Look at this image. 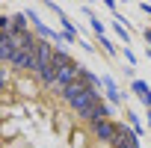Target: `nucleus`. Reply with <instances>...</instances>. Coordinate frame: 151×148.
Segmentation results:
<instances>
[{
    "label": "nucleus",
    "instance_id": "9d476101",
    "mask_svg": "<svg viewBox=\"0 0 151 148\" xmlns=\"http://www.w3.org/2000/svg\"><path fill=\"white\" fill-rule=\"evenodd\" d=\"M3 42H6V33H3V30H0V45H3Z\"/></svg>",
    "mask_w": 151,
    "mask_h": 148
},
{
    "label": "nucleus",
    "instance_id": "0eeeda50",
    "mask_svg": "<svg viewBox=\"0 0 151 148\" xmlns=\"http://www.w3.org/2000/svg\"><path fill=\"white\" fill-rule=\"evenodd\" d=\"M12 65H15V68H36V56H33V50H21V53H15Z\"/></svg>",
    "mask_w": 151,
    "mask_h": 148
},
{
    "label": "nucleus",
    "instance_id": "1a4fd4ad",
    "mask_svg": "<svg viewBox=\"0 0 151 148\" xmlns=\"http://www.w3.org/2000/svg\"><path fill=\"white\" fill-rule=\"evenodd\" d=\"M6 86V74H0V89H3Z\"/></svg>",
    "mask_w": 151,
    "mask_h": 148
},
{
    "label": "nucleus",
    "instance_id": "423d86ee",
    "mask_svg": "<svg viewBox=\"0 0 151 148\" xmlns=\"http://www.w3.org/2000/svg\"><path fill=\"white\" fill-rule=\"evenodd\" d=\"M9 42H12V47H15L18 53H21V50H33V47H36V42L30 39V33H27V30L12 33V36H9Z\"/></svg>",
    "mask_w": 151,
    "mask_h": 148
},
{
    "label": "nucleus",
    "instance_id": "7ed1b4c3",
    "mask_svg": "<svg viewBox=\"0 0 151 148\" xmlns=\"http://www.w3.org/2000/svg\"><path fill=\"white\" fill-rule=\"evenodd\" d=\"M95 101H101V95H98V89L92 86V89H86V92H83V95H80L77 101H74L71 107H74V113H77V116H83V113H86V110H89V107H92Z\"/></svg>",
    "mask_w": 151,
    "mask_h": 148
},
{
    "label": "nucleus",
    "instance_id": "20e7f679",
    "mask_svg": "<svg viewBox=\"0 0 151 148\" xmlns=\"http://www.w3.org/2000/svg\"><path fill=\"white\" fill-rule=\"evenodd\" d=\"M33 56H36V65H50V62H53V47H50V42H36Z\"/></svg>",
    "mask_w": 151,
    "mask_h": 148
},
{
    "label": "nucleus",
    "instance_id": "39448f33",
    "mask_svg": "<svg viewBox=\"0 0 151 148\" xmlns=\"http://www.w3.org/2000/svg\"><path fill=\"white\" fill-rule=\"evenodd\" d=\"M116 127H119V124H113L110 119H104V121H95V124H92L95 136H98V139H104V142H113V136H116Z\"/></svg>",
    "mask_w": 151,
    "mask_h": 148
},
{
    "label": "nucleus",
    "instance_id": "9b49d317",
    "mask_svg": "<svg viewBox=\"0 0 151 148\" xmlns=\"http://www.w3.org/2000/svg\"><path fill=\"white\" fill-rule=\"evenodd\" d=\"M145 39H148V42H151V30H145Z\"/></svg>",
    "mask_w": 151,
    "mask_h": 148
},
{
    "label": "nucleus",
    "instance_id": "f257e3e1",
    "mask_svg": "<svg viewBox=\"0 0 151 148\" xmlns=\"http://www.w3.org/2000/svg\"><path fill=\"white\" fill-rule=\"evenodd\" d=\"M80 74H83V68H80V65L68 62V65L56 68V77H53V83H50V86H56V89H65V86H71V83H77V80H80Z\"/></svg>",
    "mask_w": 151,
    "mask_h": 148
},
{
    "label": "nucleus",
    "instance_id": "6e6552de",
    "mask_svg": "<svg viewBox=\"0 0 151 148\" xmlns=\"http://www.w3.org/2000/svg\"><path fill=\"white\" fill-rule=\"evenodd\" d=\"M15 53H18V50L12 47V42H9V39H6L3 45H0V59H6V62H12V59H15Z\"/></svg>",
    "mask_w": 151,
    "mask_h": 148
},
{
    "label": "nucleus",
    "instance_id": "f03ea898",
    "mask_svg": "<svg viewBox=\"0 0 151 148\" xmlns=\"http://www.w3.org/2000/svg\"><path fill=\"white\" fill-rule=\"evenodd\" d=\"M113 148H139V142H136V133L133 130H127L124 124H119L116 127V136H113V142H110Z\"/></svg>",
    "mask_w": 151,
    "mask_h": 148
}]
</instances>
